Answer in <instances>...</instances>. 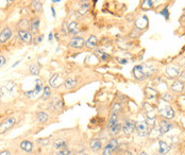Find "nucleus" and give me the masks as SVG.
<instances>
[{"mask_svg":"<svg viewBox=\"0 0 185 155\" xmlns=\"http://www.w3.org/2000/svg\"><path fill=\"white\" fill-rule=\"evenodd\" d=\"M152 71L153 70L151 68H148L146 65H136L132 70V73L136 80L144 81V80H146L147 78L151 76Z\"/></svg>","mask_w":185,"mask_h":155,"instance_id":"1","label":"nucleus"},{"mask_svg":"<svg viewBox=\"0 0 185 155\" xmlns=\"http://www.w3.org/2000/svg\"><path fill=\"white\" fill-rule=\"evenodd\" d=\"M44 83L42 81V79H40V78H37V79H35V81H34V89L33 90H28V91H25V95L26 97H28V98H34V97H36L37 95H40L41 93H42V90L44 89Z\"/></svg>","mask_w":185,"mask_h":155,"instance_id":"2","label":"nucleus"},{"mask_svg":"<svg viewBox=\"0 0 185 155\" xmlns=\"http://www.w3.org/2000/svg\"><path fill=\"white\" fill-rule=\"evenodd\" d=\"M118 140L116 138L111 139L108 144L104 146L103 150H102V154L101 155H113L114 152L116 151V149L118 148Z\"/></svg>","mask_w":185,"mask_h":155,"instance_id":"3","label":"nucleus"},{"mask_svg":"<svg viewBox=\"0 0 185 155\" xmlns=\"http://www.w3.org/2000/svg\"><path fill=\"white\" fill-rule=\"evenodd\" d=\"M135 130L140 137H147L149 134V128L144 121H135Z\"/></svg>","mask_w":185,"mask_h":155,"instance_id":"4","label":"nucleus"},{"mask_svg":"<svg viewBox=\"0 0 185 155\" xmlns=\"http://www.w3.org/2000/svg\"><path fill=\"white\" fill-rule=\"evenodd\" d=\"M15 122H16V119L14 117H9L6 118V120L2 121V122L0 123V135L8 132V131L15 124Z\"/></svg>","mask_w":185,"mask_h":155,"instance_id":"5","label":"nucleus"},{"mask_svg":"<svg viewBox=\"0 0 185 155\" xmlns=\"http://www.w3.org/2000/svg\"><path fill=\"white\" fill-rule=\"evenodd\" d=\"M18 38L24 44H27V45L32 44V40H33L32 33L28 30H18Z\"/></svg>","mask_w":185,"mask_h":155,"instance_id":"6","label":"nucleus"},{"mask_svg":"<svg viewBox=\"0 0 185 155\" xmlns=\"http://www.w3.org/2000/svg\"><path fill=\"white\" fill-rule=\"evenodd\" d=\"M1 89L3 91V95L13 96L15 94V90L17 89V84L14 81H9L8 83H6L1 87Z\"/></svg>","mask_w":185,"mask_h":155,"instance_id":"7","label":"nucleus"},{"mask_svg":"<svg viewBox=\"0 0 185 155\" xmlns=\"http://www.w3.org/2000/svg\"><path fill=\"white\" fill-rule=\"evenodd\" d=\"M123 124V132L126 135H131L135 131V121L132 119H126Z\"/></svg>","mask_w":185,"mask_h":155,"instance_id":"8","label":"nucleus"},{"mask_svg":"<svg viewBox=\"0 0 185 155\" xmlns=\"http://www.w3.org/2000/svg\"><path fill=\"white\" fill-rule=\"evenodd\" d=\"M84 38L80 37V36H74L68 43V47L72 48V49H81L84 46Z\"/></svg>","mask_w":185,"mask_h":155,"instance_id":"9","label":"nucleus"},{"mask_svg":"<svg viewBox=\"0 0 185 155\" xmlns=\"http://www.w3.org/2000/svg\"><path fill=\"white\" fill-rule=\"evenodd\" d=\"M64 107V101L62 99L59 98H53L51 100V102L49 103V108L54 112H59V111H62V108Z\"/></svg>","mask_w":185,"mask_h":155,"instance_id":"10","label":"nucleus"},{"mask_svg":"<svg viewBox=\"0 0 185 155\" xmlns=\"http://www.w3.org/2000/svg\"><path fill=\"white\" fill-rule=\"evenodd\" d=\"M88 147L92 152H99L102 148H103V144H102V141L100 139H98V138H92V139L89 140Z\"/></svg>","mask_w":185,"mask_h":155,"instance_id":"11","label":"nucleus"},{"mask_svg":"<svg viewBox=\"0 0 185 155\" xmlns=\"http://www.w3.org/2000/svg\"><path fill=\"white\" fill-rule=\"evenodd\" d=\"M160 115L162 116V117H164L165 119H172V118L174 117V111L171 106L166 105L165 107L160 110Z\"/></svg>","mask_w":185,"mask_h":155,"instance_id":"12","label":"nucleus"},{"mask_svg":"<svg viewBox=\"0 0 185 155\" xmlns=\"http://www.w3.org/2000/svg\"><path fill=\"white\" fill-rule=\"evenodd\" d=\"M148 23H149V21H148L147 16H140L135 20L134 26L135 29H137V30H144L148 27Z\"/></svg>","mask_w":185,"mask_h":155,"instance_id":"13","label":"nucleus"},{"mask_svg":"<svg viewBox=\"0 0 185 155\" xmlns=\"http://www.w3.org/2000/svg\"><path fill=\"white\" fill-rule=\"evenodd\" d=\"M12 37V30L10 27H6L3 30L0 32V44L6 43Z\"/></svg>","mask_w":185,"mask_h":155,"instance_id":"14","label":"nucleus"},{"mask_svg":"<svg viewBox=\"0 0 185 155\" xmlns=\"http://www.w3.org/2000/svg\"><path fill=\"white\" fill-rule=\"evenodd\" d=\"M181 70L177 66H168L166 68V74L169 77V79H176L180 76Z\"/></svg>","mask_w":185,"mask_h":155,"instance_id":"15","label":"nucleus"},{"mask_svg":"<svg viewBox=\"0 0 185 155\" xmlns=\"http://www.w3.org/2000/svg\"><path fill=\"white\" fill-rule=\"evenodd\" d=\"M52 148L57 151L59 150H63L67 148V141L63 138H57L54 141L52 142Z\"/></svg>","mask_w":185,"mask_h":155,"instance_id":"16","label":"nucleus"},{"mask_svg":"<svg viewBox=\"0 0 185 155\" xmlns=\"http://www.w3.org/2000/svg\"><path fill=\"white\" fill-rule=\"evenodd\" d=\"M40 18L38 17H33L32 20L30 21V27H29V29H30V32L32 33V34H36V33L38 32V30H40Z\"/></svg>","mask_w":185,"mask_h":155,"instance_id":"17","label":"nucleus"},{"mask_svg":"<svg viewBox=\"0 0 185 155\" xmlns=\"http://www.w3.org/2000/svg\"><path fill=\"white\" fill-rule=\"evenodd\" d=\"M84 46L87 49H95L98 46V40L95 35H91L86 40H85Z\"/></svg>","mask_w":185,"mask_h":155,"instance_id":"18","label":"nucleus"},{"mask_svg":"<svg viewBox=\"0 0 185 155\" xmlns=\"http://www.w3.org/2000/svg\"><path fill=\"white\" fill-rule=\"evenodd\" d=\"M61 84V76L59 73H54L49 79V86L51 88H58Z\"/></svg>","mask_w":185,"mask_h":155,"instance_id":"19","label":"nucleus"},{"mask_svg":"<svg viewBox=\"0 0 185 155\" xmlns=\"http://www.w3.org/2000/svg\"><path fill=\"white\" fill-rule=\"evenodd\" d=\"M77 85H78V80L75 79V78H67L63 82V86L65 87V89H72Z\"/></svg>","mask_w":185,"mask_h":155,"instance_id":"20","label":"nucleus"},{"mask_svg":"<svg viewBox=\"0 0 185 155\" xmlns=\"http://www.w3.org/2000/svg\"><path fill=\"white\" fill-rule=\"evenodd\" d=\"M170 151V146L166 141L160 140L159 141V154L160 155H166Z\"/></svg>","mask_w":185,"mask_h":155,"instance_id":"21","label":"nucleus"},{"mask_svg":"<svg viewBox=\"0 0 185 155\" xmlns=\"http://www.w3.org/2000/svg\"><path fill=\"white\" fill-rule=\"evenodd\" d=\"M119 116L118 114H115V113H111V116H110L109 120H108V123H106V129L110 130L112 127H114L115 124H117L119 122Z\"/></svg>","mask_w":185,"mask_h":155,"instance_id":"22","label":"nucleus"},{"mask_svg":"<svg viewBox=\"0 0 185 155\" xmlns=\"http://www.w3.org/2000/svg\"><path fill=\"white\" fill-rule=\"evenodd\" d=\"M171 129H172V124L169 122L168 120L160 121V131H161V133H162V134L168 133Z\"/></svg>","mask_w":185,"mask_h":155,"instance_id":"23","label":"nucleus"},{"mask_svg":"<svg viewBox=\"0 0 185 155\" xmlns=\"http://www.w3.org/2000/svg\"><path fill=\"white\" fill-rule=\"evenodd\" d=\"M170 88H171V90L174 91V93H182V91L184 90V83L182 81H180V80H177V81H174V83L171 84Z\"/></svg>","mask_w":185,"mask_h":155,"instance_id":"24","label":"nucleus"},{"mask_svg":"<svg viewBox=\"0 0 185 155\" xmlns=\"http://www.w3.org/2000/svg\"><path fill=\"white\" fill-rule=\"evenodd\" d=\"M20 149L27 152V153H30V152L33 151V144L30 140H24V141L20 142Z\"/></svg>","mask_w":185,"mask_h":155,"instance_id":"25","label":"nucleus"},{"mask_svg":"<svg viewBox=\"0 0 185 155\" xmlns=\"http://www.w3.org/2000/svg\"><path fill=\"white\" fill-rule=\"evenodd\" d=\"M108 131H109V133H110L111 136H117L119 133L123 131V124H121L120 122H118L117 124H115L114 127H112L111 129L108 130Z\"/></svg>","mask_w":185,"mask_h":155,"instance_id":"26","label":"nucleus"},{"mask_svg":"<svg viewBox=\"0 0 185 155\" xmlns=\"http://www.w3.org/2000/svg\"><path fill=\"white\" fill-rule=\"evenodd\" d=\"M49 120V115L46 112H37L36 113V121L40 123H46Z\"/></svg>","mask_w":185,"mask_h":155,"instance_id":"27","label":"nucleus"},{"mask_svg":"<svg viewBox=\"0 0 185 155\" xmlns=\"http://www.w3.org/2000/svg\"><path fill=\"white\" fill-rule=\"evenodd\" d=\"M68 33L72 35H77L79 33V25L76 21H72L68 25Z\"/></svg>","mask_w":185,"mask_h":155,"instance_id":"28","label":"nucleus"},{"mask_svg":"<svg viewBox=\"0 0 185 155\" xmlns=\"http://www.w3.org/2000/svg\"><path fill=\"white\" fill-rule=\"evenodd\" d=\"M157 0H143L142 2V9L145 10V11H149L150 9H152L154 6L155 2Z\"/></svg>","mask_w":185,"mask_h":155,"instance_id":"29","label":"nucleus"},{"mask_svg":"<svg viewBox=\"0 0 185 155\" xmlns=\"http://www.w3.org/2000/svg\"><path fill=\"white\" fill-rule=\"evenodd\" d=\"M32 9L36 13H42L43 12V4L41 0H32Z\"/></svg>","mask_w":185,"mask_h":155,"instance_id":"30","label":"nucleus"},{"mask_svg":"<svg viewBox=\"0 0 185 155\" xmlns=\"http://www.w3.org/2000/svg\"><path fill=\"white\" fill-rule=\"evenodd\" d=\"M95 54H96L97 57H99V60L105 61V62H108V61L111 59V55L108 54L106 52L101 51V50H96V51H95Z\"/></svg>","mask_w":185,"mask_h":155,"instance_id":"31","label":"nucleus"},{"mask_svg":"<svg viewBox=\"0 0 185 155\" xmlns=\"http://www.w3.org/2000/svg\"><path fill=\"white\" fill-rule=\"evenodd\" d=\"M89 11V3L87 2V3H80V6H79V10H78V12H79L80 15H85V14H87Z\"/></svg>","mask_w":185,"mask_h":155,"instance_id":"32","label":"nucleus"},{"mask_svg":"<svg viewBox=\"0 0 185 155\" xmlns=\"http://www.w3.org/2000/svg\"><path fill=\"white\" fill-rule=\"evenodd\" d=\"M145 93H146V96H147V98H155V97L157 96V91L155 90V89H153L152 87H146L145 88Z\"/></svg>","mask_w":185,"mask_h":155,"instance_id":"33","label":"nucleus"},{"mask_svg":"<svg viewBox=\"0 0 185 155\" xmlns=\"http://www.w3.org/2000/svg\"><path fill=\"white\" fill-rule=\"evenodd\" d=\"M50 97H51V87L50 86H44L42 100L43 101H46V100H48Z\"/></svg>","mask_w":185,"mask_h":155,"instance_id":"34","label":"nucleus"},{"mask_svg":"<svg viewBox=\"0 0 185 155\" xmlns=\"http://www.w3.org/2000/svg\"><path fill=\"white\" fill-rule=\"evenodd\" d=\"M17 26H18L19 30H27L30 27V23H29V20L27 18H21Z\"/></svg>","mask_w":185,"mask_h":155,"instance_id":"35","label":"nucleus"},{"mask_svg":"<svg viewBox=\"0 0 185 155\" xmlns=\"http://www.w3.org/2000/svg\"><path fill=\"white\" fill-rule=\"evenodd\" d=\"M29 72L32 76H38L40 74V66H37V65L33 63V64H31L29 66Z\"/></svg>","mask_w":185,"mask_h":155,"instance_id":"36","label":"nucleus"},{"mask_svg":"<svg viewBox=\"0 0 185 155\" xmlns=\"http://www.w3.org/2000/svg\"><path fill=\"white\" fill-rule=\"evenodd\" d=\"M36 142H37L41 147H48L50 145V138L49 137L38 138V139L36 140Z\"/></svg>","mask_w":185,"mask_h":155,"instance_id":"37","label":"nucleus"},{"mask_svg":"<svg viewBox=\"0 0 185 155\" xmlns=\"http://www.w3.org/2000/svg\"><path fill=\"white\" fill-rule=\"evenodd\" d=\"M146 124L148 125V128H154L155 127V124H157V117H153V118H149V117H147L146 118Z\"/></svg>","mask_w":185,"mask_h":155,"instance_id":"38","label":"nucleus"},{"mask_svg":"<svg viewBox=\"0 0 185 155\" xmlns=\"http://www.w3.org/2000/svg\"><path fill=\"white\" fill-rule=\"evenodd\" d=\"M121 110H123V107H121V104L120 103H114L113 106H112L111 113H115V114H118L121 112Z\"/></svg>","mask_w":185,"mask_h":155,"instance_id":"39","label":"nucleus"},{"mask_svg":"<svg viewBox=\"0 0 185 155\" xmlns=\"http://www.w3.org/2000/svg\"><path fill=\"white\" fill-rule=\"evenodd\" d=\"M70 150L66 148V149H63V150H59V151L57 152L54 155H70Z\"/></svg>","mask_w":185,"mask_h":155,"instance_id":"40","label":"nucleus"},{"mask_svg":"<svg viewBox=\"0 0 185 155\" xmlns=\"http://www.w3.org/2000/svg\"><path fill=\"white\" fill-rule=\"evenodd\" d=\"M43 38H44L43 35H36V37L33 38L32 42L35 44V45H37V44H40L41 42H43Z\"/></svg>","mask_w":185,"mask_h":155,"instance_id":"41","label":"nucleus"},{"mask_svg":"<svg viewBox=\"0 0 185 155\" xmlns=\"http://www.w3.org/2000/svg\"><path fill=\"white\" fill-rule=\"evenodd\" d=\"M160 14L162 16H164L165 19H168L169 18V13H168V9H167V8H165L164 10H163V11H161Z\"/></svg>","mask_w":185,"mask_h":155,"instance_id":"42","label":"nucleus"},{"mask_svg":"<svg viewBox=\"0 0 185 155\" xmlns=\"http://www.w3.org/2000/svg\"><path fill=\"white\" fill-rule=\"evenodd\" d=\"M162 99H163V100L166 101V102H169V101L172 100V96L168 95V94H163V95H162Z\"/></svg>","mask_w":185,"mask_h":155,"instance_id":"43","label":"nucleus"},{"mask_svg":"<svg viewBox=\"0 0 185 155\" xmlns=\"http://www.w3.org/2000/svg\"><path fill=\"white\" fill-rule=\"evenodd\" d=\"M6 63V59L3 57V55L0 54V68H2V67L4 66V64Z\"/></svg>","mask_w":185,"mask_h":155,"instance_id":"44","label":"nucleus"},{"mask_svg":"<svg viewBox=\"0 0 185 155\" xmlns=\"http://www.w3.org/2000/svg\"><path fill=\"white\" fill-rule=\"evenodd\" d=\"M0 155H11V151H9V150H2V151H0Z\"/></svg>","mask_w":185,"mask_h":155,"instance_id":"45","label":"nucleus"},{"mask_svg":"<svg viewBox=\"0 0 185 155\" xmlns=\"http://www.w3.org/2000/svg\"><path fill=\"white\" fill-rule=\"evenodd\" d=\"M179 78H180V79H181V81H182V82H183V81L185 82V70H184V71H182L181 73H180Z\"/></svg>","mask_w":185,"mask_h":155,"instance_id":"46","label":"nucleus"},{"mask_svg":"<svg viewBox=\"0 0 185 155\" xmlns=\"http://www.w3.org/2000/svg\"><path fill=\"white\" fill-rule=\"evenodd\" d=\"M117 62L119 63V64H127L128 61L125 60V59H117Z\"/></svg>","mask_w":185,"mask_h":155,"instance_id":"47","label":"nucleus"},{"mask_svg":"<svg viewBox=\"0 0 185 155\" xmlns=\"http://www.w3.org/2000/svg\"><path fill=\"white\" fill-rule=\"evenodd\" d=\"M53 40V33L52 32H50L49 33V35H48V40H49V42H51V40Z\"/></svg>","mask_w":185,"mask_h":155,"instance_id":"48","label":"nucleus"},{"mask_svg":"<svg viewBox=\"0 0 185 155\" xmlns=\"http://www.w3.org/2000/svg\"><path fill=\"white\" fill-rule=\"evenodd\" d=\"M51 12H52V17L55 18V10H54L53 6H51Z\"/></svg>","mask_w":185,"mask_h":155,"instance_id":"49","label":"nucleus"},{"mask_svg":"<svg viewBox=\"0 0 185 155\" xmlns=\"http://www.w3.org/2000/svg\"><path fill=\"white\" fill-rule=\"evenodd\" d=\"M19 63H20V61H18V62H16V63H14V64H13V65H12V68H14V67H15V66H17V65H18V64H19Z\"/></svg>","mask_w":185,"mask_h":155,"instance_id":"50","label":"nucleus"},{"mask_svg":"<svg viewBox=\"0 0 185 155\" xmlns=\"http://www.w3.org/2000/svg\"><path fill=\"white\" fill-rule=\"evenodd\" d=\"M2 97H3V91H2V89L0 88V99H1Z\"/></svg>","mask_w":185,"mask_h":155,"instance_id":"51","label":"nucleus"},{"mask_svg":"<svg viewBox=\"0 0 185 155\" xmlns=\"http://www.w3.org/2000/svg\"><path fill=\"white\" fill-rule=\"evenodd\" d=\"M138 155H149V154H148V153H146V152H140V153L138 154Z\"/></svg>","mask_w":185,"mask_h":155,"instance_id":"52","label":"nucleus"},{"mask_svg":"<svg viewBox=\"0 0 185 155\" xmlns=\"http://www.w3.org/2000/svg\"><path fill=\"white\" fill-rule=\"evenodd\" d=\"M61 0H52V2L53 3H58V2H60Z\"/></svg>","mask_w":185,"mask_h":155,"instance_id":"53","label":"nucleus"},{"mask_svg":"<svg viewBox=\"0 0 185 155\" xmlns=\"http://www.w3.org/2000/svg\"><path fill=\"white\" fill-rule=\"evenodd\" d=\"M80 155H89V154H87V153H80Z\"/></svg>","mask_w":185,"mask_h":155,"instance_id":"54","label":"nucleus"},{"mask_svg":"<svg viewBox=\"0 0 185 155\" xmlns=\"http://www.w3.org/2000/svg\"><path fill=\"white\" fill-rule=\"evenodd\" d=\"M125 155H132V154H131V153H129V152H128V153H126Z\"/></svg>","mask_w":185,"mask_h":155,"instance_id":"55","label":"nucleus"},{"mask_svg":"<svg viewBox=\"0 0 185 155\" xmlns=\"http://www.w3.org/2000/svg\"><path fill=\"white\" fill-rule=\"evenodd\" d=\"M0 106H1V103H0Z\"/></svg>","mask_w":185,"mask_h":155,"instance_id":"56","label":"nucleus"}]
</instances>
